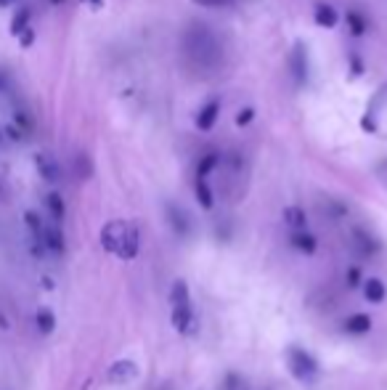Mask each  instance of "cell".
Listing matches in <instances>:
<instances>
[{"mask_svg":"<svg viewBox=\"0 0 387 390\" xmlns=\"http://www.w3.org/2000/svg\"><path fill=\"white\" fill-rule=\"evenodd\" d=\"M46 207H48V213H51V218L56 223L64 221V215H67V207H64V199H61V194L51 191V194L46 197Z\"/></svg>","mask_w":387,"mask_h":390,"instance_id":"2e32d148","label":"cell"},{"mask_svg":"<svg viewBox=\"0 0 387 390\" xmlns=\"http://www.w3.org/2000/svg\"><path fill=\"white\" fill-rule=\"evenodd\" d=\"M170 306H172V311L191 308V295H188V284H186L183 279L172 282V287H170Z\"/></svg>","mask_w":387,"mask_h":390,"instance_id":"8992f818","label":"cell"},{"mask_svg":"<svg viewBox=\"0 0 387 390\" xmlns=\"http://www.w3.org/2000/svg\"><path fill=\"white\" fill-rule=\"evenodd\" d=\"M168 218H170L172 231H175L178 237H186V234H188V221H186L183 210H178L175 204H168Z\"/></svg>","mask_w":387,"mask_h":390,"instance_id":"9a60e30c","label":"cell"},{"mask_svg":"<svg viewBox=\"0 0 387 390\" xmlns=\"http://www.w3.org/2000/svg\"><path fill=\"white\" fill-rule=\"evenodd\" d=\"M361 282H364V279H361V271H358V269H348V287H358V284H361Z\"/></svg>","mask_w":387,"mask_h":390,"instance_id":"603a6c76","label":"cell"},{"mask_svg":"<svg viewBox=\"0 0 387 390\" xmlns=\"http://www.w3.org/2000/svg\"><path fill=\"white\" fill-rule=\"evenodd\" d=\"M364 295H366V300H369V303H385V298H387L385 282H382V279H377V276L364 279Z\"/></svg>","mask_w":387,"mask_h":390,"instance_id":"52a82bcc","label":"cell"},{"mask_svg":"<svg viewBox=\"0 0 387 390\" xmlns=\"http://www.w3.org/2000/svg\"><path fill=\"white\" fill-rule=\"evenodd\" d=\"M342 329H345L348 335H366L371 329V316L369 313H353V316L345 319Z\"/></svg>","mask_w":387,"mask_h":390,"instance_id":"9c48e42d","label":"cell"},{"mask_svg":"<svg viewBox=\"0 0 387 390\" xmlns=\"http://www.w3.org/2000/svg\"><path fill=\"white\" fill-rule=\"evenodd\" d=\"M286 358H289V369H292V374H295L297 380H313V377L319 374L316 358L310 356L308 351H303V348H297V345L289 348Z\"/></svg>","mask_w":387,"mask_h":390,"instance_id":"3957f363","label":"cell"},{"mask_svg":"<svg viewBox=\"0 0 387 390\" xmlns=\"http://www.w3.org/2000/svg\"><path fill=\"white\" fill-rule=\"evenodd\" d=\"M218 115H220V101H207L199 109V115H197V128L199 130H210L212 125H215V119H218Z\"/></svg>","mask_w":387,"mask_h":390,"instance_id":"ba28073f","label":"cell"},{"mask_svg":"<svg viewBox=\"0 0 387 390\" xmlns=\"http://www.w3.org/2000/svg\"><path fill=\"white\" fill-rule=\"evenodd\" d=\"M194 191H197V199H199V204H202L204 210H212L215 199H212V191H210V186H207V181L197 178V186H194Z\"/></svg>","mask_w":387,"mask_h":390,"instance_id":"ac0fdd59","label":"cell"},{"mask_svg":"<svg viewBox=\"0 0 387 390\" xmlns=\"http://www.w3.org/2000/svg\"><path fill=\"white\" fill-rule=\"evenodd\" d=\"M353 242H355V247H358V253L361 255H374L377 250H379V242L371 237V234H366L364 228H355L353 231Z\"/></svg>","mask_w":387,"mask_h":390,"instance_id":"7c38bea8","label":"cell"},{"mask_svg":"<svg viewBox=\"0 0 387 390\" xmlns=\"http://www.w3.org/2000/svg\"><path fill=\"white\" fill-rule=\"evenodd\" d=\"M88 3H93V6H101V0H88Z\"/></svg>","mask_w":387,"mask_h":390,"instance_id":"d4e9b609","label":"cell"},{"mask_svg":"<svg viewBox=\"0 0 387 390\" xmlns=\"http://www.w3.org/2000/svg\"><path fill=\"white\" fill-rule=\"evenodd\" d=\"M34 324H37V329H40L43 335H51L53 329H56V313L46 306L37 308V313H34Z\"/></svg>","mask_w":387,"mask_h":390,"instance_id":"5bb4252c","label":"cell"},{"mask_svg":"<svg viewBox=\"0 0 387 390\" xmlns=\"http://www.w3.org/2000/svg\"><path fill=\"white\" fill-rule=\"evenodd\" d=\"M348 21L353 24V32L355 35H361V32H364V27H366V24H364V19H361V14H348Z\"/></svg>","mask_w":387,"mask_h":390,"instance_id":"7402d4cb","label":"cell"},{"mask_svg":"<svg viewBox=\"0 0 387 390\" xmlns=\"http://www.w3.org/2000/svg\"><path fill=\"white\" fill-rule=\"evenodd\" d=\"M292 72H295V80H297V83H305V80H308V53H305V46H295V53H292Z\"/></svg>","mask_w":387,"mask_h":390,"instance_id":"8fae6325","label":"cell"},{"mask_svg":"<svg viewBox=\"0 0 387 390\" xmlns=\"http://www.w3.org/2000/svg\"><path fill=\"white\" fill-rule=\"evenodd\" d=\"M252 109H244V112H239V117H236V125H250V119H252Z\"/></svg>","mask_w":387,"mask_h":390,"instance_id":"cb8c5ba5","label":"cell"},{"mask_svg":"<svg viewBox=\"0 0 387 390\" xmlns=\"http://www.w3.org/2000/svg\"><path fill=\"white\" fill-rule=\"evenodd\" d=\"M292 247L305 255H313L316 247H319V242H316L313 234H308V231H295V234H292Z\"/></svg>","mask_w":387,"mask_h":390,"instance_id":"4fadbf2b","label":"cell"},{"mask_svg":"<svg viewBox=\"0 0 387 390\" xmlns=\"http://www.w3.org/2000/svg\"><path fill=\"white\" fill-rule=\"evenodd\" d=\"M197 6H207V8H223V6H234L236 0H194Z\"/></svg>","mask_w":387,"mask_h":390,"instance_id":"44dd1931","label":"cell"},{"mask_svg":"<svg viewBox=\"0 0 387 390\" xmlns=\"http://www.w3.org/2000/svg\"><path fill=\"white\" fill-rule=\"evenodd\" d=\"M186 51H188V59L197 61L199 67L218 64V43L204 27H194L191 32H186Z\"/></svg>","mask_w":387,"mask_h":390,"instance_id":"7a4b0ae2","label":"cell"},{"mask_svg":"<svg viewBox=\"0 0 387 390\" xmlns=\"http://www.w3.org/2000/svg\"><path fill=\"white\" fill-rule=\"evenodd\" d=\"M218 162H220L218 154H207V157H202V159H199V165H197V178H202L204 181L212 170L218 168Z\"/></svg>","mask_w":387,"mask_h":390,"instance_id":"ffe728a7","label":"cell"},{"mask_svg":"<svg viewBox=\"0 0 387 390\" xmlns=\"http://www.w3.org/2000/svg\"><path fill=\"white\" fill-rule=\"evenodd\" d=\"M101 244L106 253L117 255L122 260H133L141 250L138 228L128 221H109L101 228Z\"/></svg>","mask_w":387,"mask_h":390,"instance_id":"6da1fadb","label":"cell"},{"mask_svg":"<svg viewBox=\"0 0 387 390\" xmlns=\"http://www.w3.org/2000/svg\"><path fill=\"white\" fill-rule=\"evenodd\" d=\"M43 247L51 255H64L67 253V242L59 226H46V234H43Z\"/></svg>","mask_w":387,"mask_h":390,"instance_id":"5b68a950","label":"cell"},{"mask_svg":"<svg viewBox=\"0 0 387 390\" xmlns=\"http://www.w3.org/2000/svg\"><path fill=\"white\" fill-rule=\"evenodd\" d=\"M284 223L292 228V231H305V226H308V215H305V210L300 204H289L284 210Z\"/></svg>","mask_w":387,"mask_h":390,"instance_id":"30bf717a","label":"cell"},{"mask_svg":"<svg viewBox=\"0 0 387 390\" xmlns=\"http://www.w3.org/2000/svg\"><path fill=\"white\" fill-rule=\"evenodd\" d=\"M37 168H40V175H43L46 181H59V168H56V162H53L51 157L40 154V157H37Z\"/></svg>","mask_w":387,"mask_h":390,"instance_id":"e0dca14e","label":"cell"},{"mask_svg":"<svg viewBox=\"0 0 387 390\" xmlns=\"http://www.w3.org/2000/svg\"><path fill=\"white\" fill-rule=\"evenodd\" d=\"M316 24H319V27H335L337 11L332 6H319V8H316Z\"/></svg>","mask_w":387,"mask_h":390,"instance_id":"d6986e66","label":"cell"},{"mask_svg":"<svg viewBox=\"0 0 387 390\" xmlns=\"http://www.w3.org/2000/svg\"><path fill=\"white\" fill-rule=\"evenodd\" d=\"M135 377H138V364L130 361V358H119V361H115L109 367V372H106V380L115 382V385H125V382H130Z\"/></svg>","mask_w":387,"mask_h":390,"instance_id":"277c9868","label":"cell"}]
</instances>
